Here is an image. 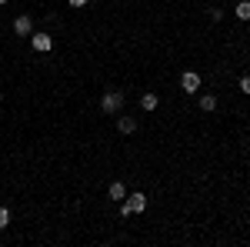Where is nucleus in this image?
Masks as SVG:
<instances>
[{"label":"nucleus","mask_w":250,"mask_h":247,"mask_svg":"<svg viewBox=\"0 0 250 247\" xmlns=\"http://www.w3.org/2000/svg\"><path fill=\"white\" fill-rule=\"evenodd\" d=\"M124 100H127V97H124V90H107V94H104V100H100V107H104L107 114H120Z\"/></svg>","instance_id":"f257e3e1"},{"label":"nucleus","mask_w":250,"mask_h":247,"mask_svg":"<svg viewBox=\"0 0 250 247\" xmlns=\"http://www.w3.org/2000/svg\"><path fill=\"white\" fill-rule=\"evenodd\" d=\"M144 207H147V197H144V194H130V197H124L120 214H124V217H130V214H140Z\"/></svg>","instance_id":"f03ea898"},{"label":"nucleus","mask_w":250,"mask_h":247,"mask_svg":"<svg viewBox=\"0 0 250 247\" xmlns=\"http://www.w3.org/2000/svg\"><path fill=\"white\" fill-rule=\"evenodd\" d=\"M14 34H17V37H30V34H34V20L27 17V14H20V17L14 20Z\"/></svg>","instance_id":"7ed1b4c3"},{"label":"nucleus","mask_w":250,"mask_h":247,"mask_svg":"<svg viewBox=\"0 0 250 247\" xmlns=\"http://www.w3.org/2000/svg\"><path fill=\"white\" fill-rule=\"evenodd\" d=\"M30 44H34V50H40V54L54 50V37L50 34H30Z\"/></svg>","instance_id":"20e7f679"},{"label":"nucleus","mask_w":250,"mask_h":247,"mask_svg":"<svg viewBox=\"0 0 250 247\" xmlns=\"http://www.w3.org/2000/svg\"><path fill=\"white\" fill-rule=\"evenodd\" d=\"M180 87H184L187 94H193V90H200V74H193V70H187V74L180 77Z\"/></svg>","instance_id":"39448f33"},{"label":"nucleus","mask_w":250,"mask_h":247,"mask_svg":"<svg viewBox=\"0 0 250 247\" xmlns=\"http://www.w3.org/2000/svg\"><path fill=\"white\" fill-rule=\"evenodd\" d=\"M117 131H120V134H134L137 131V120H134V117H120V120H117Z\"/></svg>","instance_id":"423d86ee"},{"label":"nucleus","mask_w":250,"mask_h":247,"mask_svg":"<svg viewBox=\"0 0 250 247\" xmlns=\"http://www.w3.org/2000/svg\"><path fill=\"white\" fill-rule=\"evenodd\" d=\"M107 194H110V201H124V197H127V187H124V184H120V180H114V184H110V190H107Z\"/></svg>","instance_id":"0eeeda50"},{"label":"nucleus","mask_w":250,"mask_h":247,"mask_svg":"<svg viewBox=\"0 0 250 247\" xmlns=\"http://www.w3.org/2000/svg\"><path fill=\"white\" fill-rule=\"evenodd\" d=\"M213 107H217V97H213V94H204V97H200V111H204V114H210Z\"/></svg>","instance_id":"6e6552de"},{"label":"nucleus","mask_w":250,"mask_h":247,"mask_svg":"<svg viewBox=\"0 0 250 247\" xmlns=\"http://www.w3.org/2000/svg\"><path fill=\"white\" fill-rule=\"evenodd\" d=\"M233 14H237L240 20H250V0H240V3L233 7Z\"/></svg>","instance_id":"1a4fd4ad"},{"label":"nucleus","mask_w":250,"mask_h":247,"mask_svg":"<svg viewBox=\"0 0 250 247\" xmlns=\"http://www.w3.org/2000/svg\"><path fill=\"white\" fill-rule=\"evenodd\" d=\"M140 107L144 111H157V94H144L140 97Z\"/></svg>","instance_id":"9d476101"},{"label":"nucleus","mask_w":250,"mask_h":247,"mask_svg":"<svg viewBox=\"0 0 250 247\" xmlns=\"http://www.w3.org/2000/svg\"><path fill=\"white\" fill-rule=\"evenodd\" d=\"M7 224H10V210H7V207H0V230L7 227Z\"/></svg>","instance_id":"9b49d317"},{"label":"nucleus","mask_w":250,"mask_h":247,"mask_svg":"<svg viewBox=\"0 0 250 247\" xmlns=\"http://www.w3.org/2000/svg\"><path fill=\"white\" fill-rule=\"evenodd\" d=\"M240 90H244V94H250V74L240 77Z\"/></svg>","instance_id":"f8f14e48"},{"label":"nucleus","mask_w":250,"mask_h":247,"mask_svg":"<svg viewBox=\"0 0 250 247\" xmlns=\"http://www.w3.org/2000/svg\"><path fill=\"white\" fill-rule=\"evenodd\" d=\"M70 7H87V0H67Z\"/></svg>","instance_id":"ddd939ff"},{"label":"nucleus","mask_w":250,"mask_h":247,"mask_svg":"<svg viewBox=\"0 0 250 247\" xmlns=\"http://www.w3.org/2000/svg\"><path fill=\"white\" fill-rule=\"evenodd\" d=\"M0 3H7V0H0Z\"/></svg>","instance_id":"4468645a"},{"label":"nucleus","mask_w":250,"mask_h":247,"mask_svg":"<svg viewBox=\"0 0 250 247\" xmlns=\"http://www.w3.org/2000/svg\"><path fill=\"white\" fill-rule=\"evenodd\" d=\"M0 100H3V97H0Z\"/></svg>","instance_id":"2eb2a0df"}]
</instances>
